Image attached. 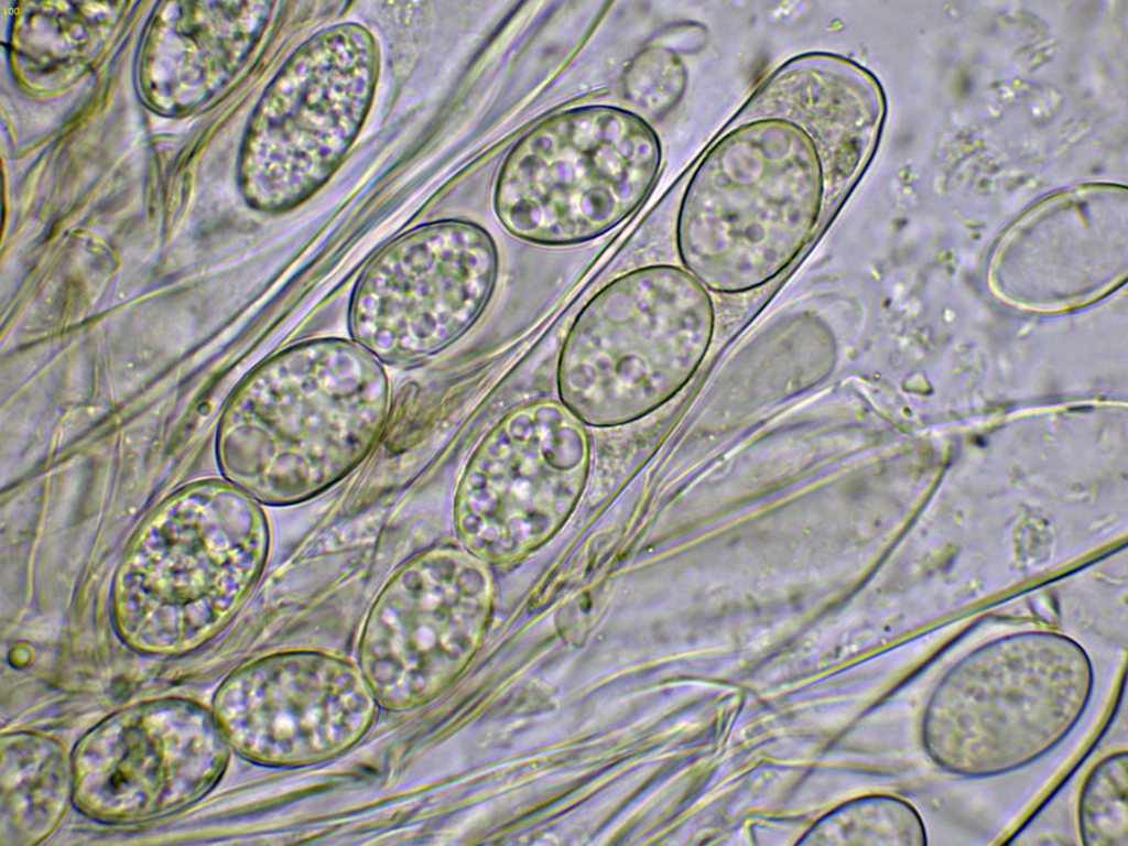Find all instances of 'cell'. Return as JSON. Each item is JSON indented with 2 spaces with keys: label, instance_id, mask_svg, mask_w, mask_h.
<instances>
[{
  "label": "cell",
  "instance_id": "obj_5",
  "mask_svg": "<svg viewBox=\"0 0 1128 846\" xmlns=\"http://www.w3.org/2000/svg\"><path fill=\"white\" fill-rule=\"evenodd\" d=\"M1094 668L1076 643L997 641L951 665L932 688L921 744L942 771L988 779L1023 769L1056 748L1085 714Z\"/></svg>",
  "mask_w": 1128,
  "mask_h": 846
},
{
  "label": "cell",
  "instance_id": "obj_15",
  "mask_svg": "<svg viewBox=\"0 0 1128 846\" xmlns=\"http://www.w3.org/2000/svg\"><path fill=\"white\" fill-rule=\"evenodd\" d=\"M37 8L25 11L17 28V53L26 70L43 79H65L90 59L113 24V10Z\"/></svg>",
  "mask_w": 1128,
  "mask_h": 846
},
{
  "label": "cell",
  "instance_id": "obj_13",
  "mask_svg": "<svg viewBox=\"0 0 1128 846\" xmlns=\"http://www.w3.org/2000/svg\"><path fill=\"white\" fill-rule=\"evenodd\" d=\"M152 25L145 89L164 109H183L212 94L245 62L268 21L269 2L174 3Z\"/></svg>",
  "mask_w": 1128,
  "mask_h": 846
},
{
  "label": "cell",
  "instance_id": "obj_7",
  "mask_svg": "<svg viewBox=\"0 0 1128 846\" xmlns=\"http://www.w3.org/2000/svg\"><path fill=\"white\" fill-rule=\"evenodd\" d=\"M379 66L376 39L352 22L316 33L289 57L242 141L239 181L250 205L284 212L330 178L365 123Z\"/></svg>",
  "mask_w": 1128,
  "mask_h": 846
},
{
  "label": "cell",
  "instance_id": "obj_14",
  "mask_svg": "<svg viewBox=\"0 0 1128 846\" xmlns=\"http://www.w3.org/2000/svg\"><path fill=\"white\" fill-rule=\"evenodd\" d=\"M73 792V760L58 740L30 731L2 736V844L40 842L57 825Z\"/></svg>",
  "mask_w": 1128,
  "mask_h": 846
},
{
  "label": "cell",
  "instance_id": "obj_1",
  "mask_svg": "<svg viewBox=\"0 0 1128 846\" xmlns=\"http://www.w3.org/2000/svg\"><path fill=\"white\" fill-rule=\"evenodd\" d=\"M389 411L387 376L371 352L344 339L297 344L265 362L226 423L220 468L257 501H306L372 451Z\"/></svg>",
  "mask_w": 1128,
  "mask_h": 846
},
{
  "label": "cell",
  "instance_id": "obj_16",
  "mask_svg": "<svg viewBox=\"0 0 1128 846\" xmlns=\"http://www.w3.org/2000/svg\"><path fill=\"white\" fill-rule=\"evenodd\" d=\"M1128 757L1126 750L1100 759L1087 773L1077 801V826L1087 846L1128 845Z\"/></svg>",
  "mask_w": 1128,
  "mask_h": 846
},
{
  "label": "cell",
  "instance_id": "obj_9",
  "mask_svg": "<svg viewBox=\"0 0 1128 846\" xmlns=\"http://www.w3.org/2000/svg\"><path fill=\"white\" fill-rule=\"evenodd\" d=\"M499 274L492 236L467 220H440L386 247L357 283L354 341L380 361L410 364L465 335L490 303Z\"/></svg>",
  "mask_w": 1128,
  "mask_h": 846
},
{
  "label": "cell",
  "instance_id": "obj_3",
  "mask_svg": "<svg viewBox=\"0 0 1128 846\" xmlns=\"http://www.w3.org/2000/svg\"><path fill=\"white\" fill-rule=\"evenodd\" d=\"M269 549L264 510L231 482L178 492L151 517L122 562L113 593L119 632L150 653L204 642L256 586Z\"/></svg>",
  "mask_w": 1128,
  "mask_h": 846
},
{
  "label": "cell",
  "instance_id": "obj_12",
  "mask_svg": "<svg viewBox=\"0 0 1128 846\" xmlns=\"http://www.w3.org/2000/svg\"><path fill=\"white\" fill-rule=\"evenodd\" d=\"M379 704L359 665L314 650L275 652L232 671L214 714L228 742L270 767L316 764L349 750Z\"/></svg>",
  "mask_w": 1128,
  "mask_h": 846
},
{
  "label": "cell",
  "instance_id": "obj_10",
  "mask_svg": "<svg viewBox=\"0 0 1128 846\" xmlns=\"http://www.w3.org/2000/svg\"><path fill=\"white\" fill-rule=\"evenodd\" d=\"M484 561L455 545L404 562L376 597L358 665L379 706L413 709L443 691L471 657L491 605Z\"/></svg>",
  "mask_w": 1128,
  "mask_h": 846
},
{
  "label": "cell",
  "instance_id": "obj_6",
  "mask_svg": "<svg viewBox=\"0 0 1128 846\" xmlns=\"http://www.w3.org/2000/svg\"><path fill=\"white\" fill-rule=\"evenodd\" d=\"M662 162L654 129L608 105L563 110L525 132L508 151L492 206L513 237L570 247L604 236L649 197Z\"/></svg>",
  "mask_w": 1128,
  "mask_h": 846
},
{
  "label": "cell",
  "instance_id": "obj_8",
  "mask_svg": "<svg viewBox=\"0 0 1128 846\" xmlns=\"http://www.w3.org/2000/svg\"><path fill=\"white\" fill-rule=\"evenodd\" d=\"M589 465L588 432L561 401L514 408L485 435L458 482L454 523L460 543L487 564L531 554L574 512Z\"/></svg>",
  "mask_w": 1128,
  "mask_h": 846
},
{
  "label": "cell",
  "instance_id": "obj_11",
  "mask_svg": "<svg viewBox=\"0 0 1128 846\" xmlns=\"http://www.w3.org/2000/svg\"><path fill=\"white\" fill-rule=\"evenodd\" d=\"M229 742L214 713L184 698L134 704L105 718L73 755L78 809L108 823L174 813L220 779Z\"/></svg>",
  "mask_w": 1128,
  "mask_h": 846
},
{
  "label": "cell",
  "instance_id": "obj_2",
  "mask_svg": "<svg viewBox=\"0 0 1128 846\" xmlns=\"http://www.w3.org/2000/svg\"><path fill=\"white\" fill-rule=\"evenodd\" d=\"M826 185L818 149L800 126L761 116L737 124L706 151L683 192L681 262L715 293L769 283L806 246Z\"/></svg>",
  "mask_w": 1128,
  "mask_h": 846
},
{
  "label": "cell",
  "instance_id": "obj_17",
  "mask_svg": "<svg viewBox=\"0 0 1128 846\" xmlns=\"http://www.w3.org/2000/svg\"><path fill=\"white\" fill-rule=\"evenodd\" d=\"M686 69L680 57L664 47H648L626 66L621 76L625 99L648 118L673 109L686 87Z\"/></svg>",
  "mask_w": 1128,
  "mask_h": 846
},
{
  "label": "cell",
  "instance_id": "obj_4",
  "mask_svg": "<svg viewBox=\"0 0 1128 846\" xmlns=\"http://www.w3.org/2000/svg\"><path fill=\"white\" fill-rule=\"evenodd\" d=\"M707 290L671 264L639 268L607 283L572 323L556 367L561 402L584 424L634 422L696 373L713 339Z\"/></svg>",
  "mask_w": 1128,
  "mask_h": 846
}]
</instances>
